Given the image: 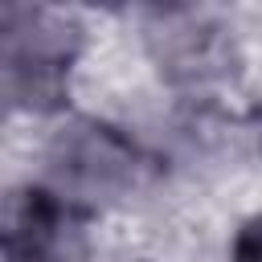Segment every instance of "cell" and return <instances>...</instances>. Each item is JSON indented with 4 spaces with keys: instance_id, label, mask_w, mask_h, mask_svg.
Segmentation results:
<instances>
[{
    "instance_id": "cell-5",
    "label": "cell",
    "mask_w": 262,
    "mask_h": 262,
    "mask_svg": "<svg viewBox=\"0 0 262 262\" xmlns=\"http://www.w3.org/2000/svg\"><path fill=\"white\" fill-rule=\"evenodd\" d=\"M229 262H262V213L246 217L237 225L233 246H229Z\"/></svg>"
},
{
    "instance_id": "cell-3",
    "label": "cell",
    "mask_w": 262,
    "mask_h": 262,
    "mask_svg": "<svg viewBox=\"0 0 262 262\" xmlns=\"http://www.w3.org/2000/svg\"><path fill=\"white\" fill-rule=\"evenodd\" d=\"M151 53L160 70L176 82L217 78L229 61L225 29L196 12H160V29H151Z\"/></svg>"
},
{
    "instance_id": "cell-4",
    "label": "cell",
    "mask_w": 262,
    "mask_h": 262,
    "mask_svg": "<svg viewBox=\"0 0 262 262\" xmlns=\"http://www.w3.org/2000/svg\"><path fill=\"white\" fill-rule=\"evenodd\" d=\"M61 225L57 192L49 188H12L4 201V258L16 254H49Z\"/></svg>"
},
{
    "instance_id": "cell-2",
    "label": "cell",
    "mask_w": 262,
    "mask_h": 262,
    "mask_svg": "<svg viewBox=\"0 0 262 262\" xmlns=\"http://www.w3.org/2000/svg\"><path fill=\"white\" fill-rule=\"evenodd\" d=\"M49 168L74 196H119L139 176V151L127 135L98 119L66 123L49 143Z\"/></svg>"
},
{
    "instance_id": "cell-6",
    "label": "cell",
    "mask_w": 262,
    "mask_h": 262,
    "mask_svg": "<svg viewBox=\"0 0 262 262\" xmlns=\"http://www.w3.org/2000/svg\"><path fill=\"white\" fill-rule=\"evenodd\" d=\"M4 262H57L53 254H16V258H4Z\"/></svg>"
},
{
    "instance_id": "cell-1",
    "label": "cell",
    "mask_w": 262,
    "mask_h": 262,
    "mask_svg": "<svg viewBox=\"0 0 262 262\" xmlns=\"http://www.w3.org/2000/svg\"><path fill=\"white\" fill-rule=\"evenodd\" d=\"M4 94L12 106L45 115L66 102L70 66L82 49V25L70 12L4 4Z\"/></svg>"
}]
</instances>
